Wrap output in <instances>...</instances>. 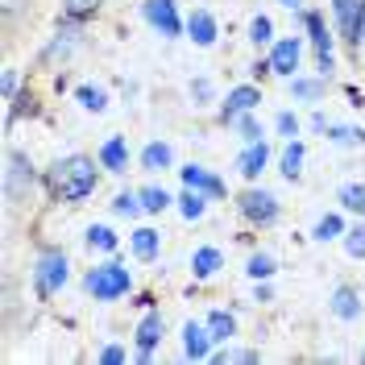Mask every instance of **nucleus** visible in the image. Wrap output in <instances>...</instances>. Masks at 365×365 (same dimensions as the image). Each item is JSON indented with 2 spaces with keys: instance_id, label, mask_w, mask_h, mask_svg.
<instances>
[{
  "instance_id": "nucleus-26",
  "label": "nucleus",
  "mask_w": 365,
  "mask_h": 365,
  "mask_svg": "<svg viewBox=\"0 0 365 365\" xmlns=\"http://www.w3.org/2000/svg\"><path fill=\"white\" fill-rule=\"evenodd\" d=\"M179 204H182V216H187V220H200V216H204V207H207V200H204V191L187 187V195H182Z\"/></svg>"
},
{
  "instance_id": "nucleus-41",
  "label": "nucleus",
  "mask_w": 365,
  "mask_h": 365,
  "mask_svg": "<svg viewBox=\"0 0 365 365\" xmlns=\"http://www.w3.org/2000/svg\"><path fill=\"white\" fill-rule=\"evenodd\" d=\"M0 91H4V100H13V96H17V75H13V71L4 75V83H0Z\"/></svg>"
},
{
  "instance_id": "nucleus-8",
  "label": "nucleus",
  "mask_w": 365,
  "mask_h": 365,
  "mask_svg": "<svg viewBox=\"0 0 365 365\" xmlns=\"http://www.w3.org/2000/svg\"><path fill=\"white\" fill-rule=\"evenodd\" d=\"M182 349H187L191 361H204L207 353H212V332H207V324H187V328H182Z\"/></svg>"
},
{
  "instance_id": "nucleus-40",
  "label": "nucleus",
  "mask_w": 365,
  "mask_h": 365,
  "mask_svg": "<svg viewBox=\"0 0 365 365\" xmlns=\"http://www.w3.org/2000/svg\"><path fill=\"white\" fill-rule=\"evenodd\" d=\"M100 361H104V365H120V361H125V349H116V344H108V349L100 353Z\"/></svg>"
},
{
  "instance_id": "nucleus-21",
  "label": "nucleus",
  "mask_w": 365,
  "mask_h": 365,
  "mask_svg": "<svg viewBox=\"0 0 365 365\" xmlns=\"http://www.w3.org/2000/svg\"><path fill=\"white\" fill-rule=\"evenodd\" d=\"M207 332H212V341H232L237 319L228 316V312H212V316H207Z\"/></svg>"
},
{
  "instance_id": "nucleus-4",
  "label": "nucleus",
  "mask_w": 365,
  "mask_h": 365,
  "mask_svg": "<svg viewBox=\"0 0 365 365\" xmlns=\"http://www.w3.org/2000/svg\"><path fill=\"white\" fill-rule=\"evenodd\" d=\"M67 282V257L63 253H46L42 262L34 266V287H38V295H54L58 287Z\"/></svg>"
},
{
  "instance_id": "nucleus-23",
  "label": "nucleus",
  "mask_w": 365,
  "mask_h": 365,
  "mask_svg": "<svg viewBox=\"0 0 365 365\" xmlns=\"http://www.w3.org/2000/svg\"><path fill=\"white\" fill-rule=\"evenodd\" d=\"M212 361L216 365H257V353L253 349H220Z\"/></svg>"
},
{
  "instance_id": "nucleus-37",
  "label": "nucleus",
  "mask_w": 365,
  "mask_h": 365,
  "mask_svg": "<svg viewBox=\"0 0 365 365\" xmlns=\"http://www.w3.org/2000/svg\"><path fill=\"white\" fill-rule=\"evenodd\" d=\"M332 137H336V141H341V145H357V141H361V129H332Z\"/></svg>"
},
{
  "instance_id": "nucleus-14",
  "label": "nucleus",
  "mask_w": 365,
  "mask_h": 365,
  "mask_svg": "<svg viewBox=\"0 0 365 365\" xmlns=\"http://www.w3.org/2000/svg\"><path fill=\"white\" fill-rule=\"evenodd\" d=\"M187 34H191V42H195V46H212V42H216V21H212V13L195 9V13H191V21H187Z\"/></svg>"
},
{
  "instance_id": "nucleus-11",
  "label": "nucleus",
  "mask_w": 365,
  "mask_h": 365,
  "mask_svg": "<svg viewBox=\"0 0 365 365\" xmlns=\"http://www.w3.org/2000/svg\"><path fill=\"white\" fill-rule=\"evenodd\" d=\"M162 341V316H145L141 324H137V361H150V349Z\"/></svg>"
},
{
  "instance_id": "nucleus-34",
  "label": "nucleus",
  "mask_w": 365,
  "mask_h": 365,
  "mask_svg": "<svg viewBox=\"0 0 365 365\" xmlns=\"http://www.w3.org/2000/svg\"><path fill=\"white\" fill-rule=\"evenodd\" d=\"M228 125H237V129H241V137H245V141H257V137H262V129H257V120H253L250 113L232 116V120H228Z\"/></svg>"
},
{
  "instance_id": "nucleus-13",
  "label": "nucleus",
  "mask_w": 365,
  "mask_h": 365,
  "mask_svg": "<svg viewBox=\"0 0 365 365\" xmlns=\"http://www.w3.org/2000/svg\"><path fill=\"white\" fill-rule=\"evenodd\" d=\"M270 67H274V75H291V71L299 67V42L295 38H282V42L274 46Z\"/></svg>"
},
{
  "instance_id": "nucleus-25",
  "label": "nucleus",
  "mask_w": 365,
  "mask_h": 365,
  "mask_svg": "<svg viewBox=\"0 0 365 365\" xmlns=\"http://www.w3.org/2000/svg\"><path fill=\"white\" fill-rule=\"evenodd\" d=\"M88 245H91V250H104V253H108V250H116V232L108 225H91L88 228Z\"/></svg>"
},
{
  "instance_id": "nucleus-24",
  "label": "nucleus",
  "mask_w": 365,
  "mask_h": 365,
  "mask_svg": "<svg viewBox=\"0 0 365 365\" xmlns=\"http://www.w3.org/2000/svg\"><path fill=\"white\" fill-rule=\"evenodd\" d=\"M75 96H79V104H83L88 113H104V108H108V96H104L100 88H91V83H83Z\"/></svg>"
},
{
  "instance_id": "nucleus-2",
  "label": "nucleus",
  "mask_w": 365,
  "mask_h": 365,
  "mask_svg": "<svg viewBox=\"0 0 365 365\" xmlns=\"http://www.w3.org/2000/svg\"><path fill=\"white\" fill-rule=\"evenodd\" d=\"M38 182V170L34 162L25 158L21 150H9L4 154V200H25Z\"/></svg>"
},
{
  "instance_id": "nucleus-30",
  "label": "nucleus",
  "mask_w": 365,
  "mask_h": 365,
  "mask_svg": "<svg viewBox=\"0 0 365 365\" xmlns=\"http://www.w3.org/2000/svg\"><path fill=\"white\" fill-rule=\"evenodd\" d=\"M113 212H116V216H137V212H141V195H133V191H125V195H116Z\"/></svg>"
},
{
  "instance_id": "nucleus-16",
  "label": "nucleus",
  "mask_w": 365,
  "mask_h": 365,
  "mask_svg": "<svg viewBox=\"0 0 365 365\" xmlns=\"http://www.w3.org/2000/svg\"><path fill=\"white\" fill-rule=\"evenodd\" d=\"M307 29H312V38H316V50H319V67L332 71V42H328V29L319 21L316 13H307Z\"/></svg>"
},
{
  "instance_id": "nucleus-38",
  "label": "nucleus",
  "mask_w": 365,
  "mask_h": 365,
  "mask_svg": "<svg viewBox=\"0 0 365 365\" xmlns=\"http://www.w3.org/2000/svg\"><path fill=\"white\" fill-rule=\"evenodd\" d=\"M25 9H29V0H0V13H4V17H17Z\"/></svg>"
},
{
  "instance_id": "nucleus-33",
  "label": "nucleus",
  "mask_w": 365,
  "mask_h": 365,
  "mask_svg": "<svg viewBox=\"0 0 365 365\" xmlns=\"http://www.w3.org/2000/svg\"><path fill=\"white\" fill-rule=\"evenodd\" d=\"M250 38L257 46H266L274 38V25H270V17H253V25H250Z\"/></svg>"
},
{
  "instance_id": "nucleus-29",
  "label": "nucleus",
  "mask_w": 365,
  "mask_h": 365,
  "mask_svg": "<svg viewBox=\"0 0 365 365\" xmlns=\"http://www.w3.org/2000/svg\"><path fill=\"white\" fill-rule=\"evenodd\" d=\"M344 232V220L341 216H324L316 225V241H332V237H341Z\"/></svg>"
},
{
  "instance_id": "nucleus-35",
  "label": "nucleus",
  "mask_w": 365,
  "mask_h": 365,
  "mask_svg": "<svg viewBox=\"0 0 365 365\" xmlns=\"http://www.w3.org/2000/svg\"><path fill=\"white\" fill-rule=\"evenodd\" d=\"M341 200H344V207H353V212H361L365 216V187H344Z\"/></svg>"
},
{
  "instance_id": "nucleus-17",
  "label": "nucleus",
  "mask_w": 365,
  "mask_h": 365,
  "mask_svg": "<svg viewBox=\"0 0 365 365\" xmlns=\"http://www.w3.org/2000/svg\"><path fill=\"white\" fill-rule=\"evenodd\" d=\"M170 162H175V150H170L166 141H150L145 154H141V166H145V170H166Z\"/></svg>"
},
{
  "instance_id": "nucleus-28",
  "label": "nucleus",
  "mask_w": 365,
  "mask_h": 365,
  "mask_svg": "<svg viewBox=\"0 0 365 365\" xmlns=\"http://www.w3.org/2000/svg\"><path fill=\"white\" fill-rule=\"evenodd\" d=\"M299 166H303V145H287V154H282V175H287V179L295 182L299 179Z\"/></svg>"
},
{
  "instance_id": "nucleus-19",
  "label": "nucleus",
  "mask_w": 365,
  "mask_h": 365,
  "mask_svg": "<svg viewBox=\"0 0 365 365\" xmlns=\"http://www.w3.org/2000/svg\"><path fill=\"white\" fill-rule=\"evenodd\" d=\"M100 162H104L108 170H125V162H129L125 141H120V137H108V141H104V150H100Z\"/></svg>"
},
{
  "instance_id": "nucleus-9",
  "label": "nucleus",
  "mask_w": 365,
  "mask_h": 365,
  "mask_svg": "<svg viewBox=\"0 0 365 365\" xmlns=\"http://www.w3.org/2000/svg\"><path fill=\"white\" fill-rule=\"evenodd\" d=\"M182 182L187 187H195V191H204V195H225V182L216 179L212 170H204V166H182Z\"/></svg>"
},
{
  "instance_id": "nucleus-7",
  "label": "nucleus",
  "mask_w": 365,
  "mask_h": 365,
  "mask_svg": "<svg viewBox=\"0 0 365 365\" xmlns=\"http://www.w3.org/2000/svg\"><path fill=\"white\" fill-rule=\"evenodd\" d=\"M332 9H336V21H341L344 38H349V42H361V29H357V21H361L365 0H332Z\"/></svg>"
},
{
  "instance_id": "nucleus-32",
  "label": "nucleus",
  "mask_w": 365,
  "mask_h": 365,
  "mask_svg": "<svg viewBox=\"0 0 365 365\" xmlns=\"http://www.w3.org/2000/svg\"><path fill=\"white\" fill-rule=\"evenodd\" d=\"M291 91H295L299 100H319V96H324V83H316V79H295Z\"/></svg>"
},
{
  "instance_id": "nucleus-43",
  "label": "nucleus",
  "mask_w": 365,
  "mask_h": 365,
  "mask_svg": "<svg viewBox=\"0 0 365 365\" xmlns=\"http://www.w3.org/2000/svg\"><path fill=\"white\" fill-rule=\"evenodd\" d=\"M287 4H291V9H295V4H303V0H287Z\"/></svg>"
},
{
  "instance_id": "nucleus-18",
  "label": "nucleus",
  "mask_w": 365,
  "mask_h": 365,
  "mask_svg": "<svg viewBox=\"0 0 365 365\" xmlns=\"http://www.w3.org/2000/svg\"><path fill=\"white\" fill-rule=\"evenodd\" d=\"M133 253L141 262H154L158 257V232L154 228H137L133 232Z\"/></svg>"
},
{
  "instance_id": "nucleus-31",
  "label": "nucleus",
  "mask_w": 365,
  "mask_h": 365,
  "mask_svg": "<svg viewBox=\"0 0 365 365\" xmlns=\"http://www.w3.org/2000/svg\"><path fill=\"white\" fill-rule=\"evenodd\" d=\"M274 270H278V266H274L270 253H257V257H250V274L257 278V282H262V278H270Z\"/></svg>"
},
{
  "instance_id": "nucleus-22",
  "label": "nucleus",
  "mask_w": 365,
  "mask_h": 365,
  "mask_svg": "<svg viewBox=\"0 0 365 365\" xmlns=\"http://www.w3.org/2000/svg\"><path fill=\"white\" fill-rule=\"evenodd\" d=\"M191 270H195V278H212V274L220 270V253L216 250H200L195 257H191Z\"/></svg>"
},
{
  "instance_id": "nucleus-5",
  "label": "nucleus",
  "mask_w": 365,
  "mask_h": 365,
  "mask_svg": "<svg viewBox=\"0 0 365 365\" xmlns=\"http://www.w3.org/2000/svg\"><path fill=\"white\" fill-rule=\"evenodd\" d=\"M141 9H145V21L154 25V29H162L166 38H179L182 34V21H179V13H175V0H145Z\"/></svg>"
},
{
  "instance_id": "nucleus-10",
  "label": "nucleus",
  "mask_w": 365,
  "mask_h": 365,
  "mask_svg": "<svg viewBox=\"0 0 365 365\" xmlns=\"http://www.w3.org/2000/svg\"><path fill=\"white\" fill-rule=\"evenodd\" d=\"M266 162H270V145H266V141H253L250 150L237 158V170H241L245 179H257V175L266 170Z\"/></svg>"
},
{
  "instance_id": "nucleus-20",
  "label": "nucleus",
  "mask_w": 365,
  "mask_h": 365,
  "mask_svg": "<svg viewBox=\"0 0 365 365\" xmlns=\"http://www.w3.org/2000/svg\"><path fill=\"white\" fill-rule=\"evenodd\" d=\"M100 4L104 0H63V17L67 21H88V17L100 13Z\"/></svg>"
},
{
  "instance_id": "nucleus-3",
  "label": "nucleus",
  "mask_w": 365,
  "mask_h": 365,
  "mask_svg": "<svg viewBox=\"0 0 365 365\" xmlns=\"http://www.w3.org/2000/svg\"><path fill=\"white\" fill-rule=\"evenodd\" d=\"M129 270L125 266H116V262H108V266H96V270L88 274V291L96 299H120L129 295Z\"/></svg>"
},
{
  "instance_id": "nucleus-6",
  "label": "nucleus",
  "mask_w": 365,
  "mask_h": 365,
  "mask_svg": "<svg viewBox=\"0 0 365 365\" xmlns=\"http://www.w3.org/2000/svg\"><path fill=\"white\" fill-rule=\"evenodd\" d=\"M241 212L250 216L253 225H274L278 220V200L270 191H245L241 195Z\"/></svg>"
},
{
  "instance_id": "nucleus-39",
  "label": "nucleus",
  "mask_w": 365,
  "mask_h": 365,
  "mask_svg": "<svg viewBox=\"0 0 365 365\" xmlns=\"http://www.w3.org/2000/svg\"><path fill=\"white\" fill-rule=\"evenodd\" d=\"M21 113H29V116L38 113V100H34V96H29V91H25L21 100H17V108H13V116H21Z\"/></svg>"
},
{
  "instance_id": "nucleus-36",
  "label": "nucleus",
  "mask_w": 365,
  "mask_h": 365,
  "mask_svg": "<svg viewBox=\"0 0 365 365\" xmlns=\"http://www.w3.org/2000/svg\"><path fill=\"white\" fill-rule=\"evenodd\" d=\"M344 250H349V257H365V232L361 228H353V232L344 237Z\"/></svg>"
},
{
  "instance_id": "nucleus-15",
  "label": "nucleus",
  "mask_w": 365,
  "mask_h": 365,
  "mask_svg": "<svg viewBox=\"0 0 365 365\" xmlns=\"http://www.w3.org/2000/svg\"><path fill=\"white\" fill-rule=\"evenodd\" d=\"M332 316L336 319H357L361 316V299H357L353 287H336V291H332Z\"/></svg>"
},
{
  "instance_id": "nucleus-12",
  "label": "nucleus",
  "mask_w": 365,
  "mask_h": 365,
  "mask_svg": "<svg viewBox=\"0 0 365 365\" xmlns=\"http://www.w3.org/2000/svg\"><path fill=\"white\" fill-rule=\"evenodd\" d=\"M257 104H262V91L257 88H232L228 91V104H225V120L250 113V108H257Z\"/></svg>"
},
{
  "instance_id": "nucleus-27",
  "label": "nucleus",
  "mask_w": 365,
  "mask_h": 365,
  "mask_svg": "<svg viewBox=\"0 0 365 365\" xmlns=\"http://www.w3.org/2000/svg\"><path fill=\"white\" fill-rule=\"evenodd\" d=\"M141 207H145V212H166V207H170V195H166L162 187H145V191H141Z\"/></svg>"
},
{
  "instance_id": "nucleus-44",
  "label": "nucleus",
  "mask_w": 365,
  "mask_h": 365,
  "mask_svg": "<svg viewBox=\"0 0 365 365\" xmlns=\"http://www.w3.org/2000/svg\"><path fill=\"white\" fill-rule=\"evenodd\" d=\"M361 361H365V353H361Z\"/></svg>"
},
{
  "instance_id": "nucleus-1",
  "label": "nucleus",
  "mask_w": 365,
  "mask_h": 365,
  "mask_svg": "<svg viewBox=\"0 0 365 365\" xmlns=\"http://www.w3.org/2000/svg\"><path fill=\"white\" fill-rule=\"evenodd\" d=\"M50 187L63 195V200H88L96 191V162L83 154H71L50 170Z\"/></svg>"
},
{
  "instance_id": "nucleus-42",
  "label": "nucleus",
  "mask_w": 365,
  "mask_h": 365,
  "mask_svg": "<svg viewBox=\"0 0 365 365\" xmlns=\"http://www.w3.org/2000/svg\"><path fill=\"white\" fill-rule=\"evenodd\" d=\"M278 129H282V133H295V129H299V120H295L291 113H282V116H278Z\"/></svg>"
}]
</instances>
